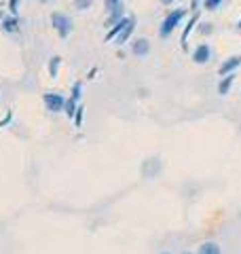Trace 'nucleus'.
<instances>
[{
    "instance_id": "obj_1",
    "label": "nucleus",
    "mask_w": 241,
    "mask_h": 254,
    "mask_svg": "<svg viewBox=\"0 0 241 254\" xmlns=\"http://www.w3.org/2000/svg\"><path fill=\"white\" fill-rule=\"evenodd\" d=\"M184 15H186V11L184 9H174L165 15V19L161 21V28H159V36L161 38H167V36H172V32L176 30L182 23L184 19Z\"/></svg>"
},
{
    "instance_id": "obj_2",
    "label": "nucleus",
    "mask_w": 241,
    "mask_h": 254,
    "mask_svg": "<svg viewBox=\"0 0 241 254\" xmlns=\"http://www.w3.org/2000/svg\"><path fill=\"white\" fill-rule=\"evenodd\" d=\"M51 23H53V28L58 30V34L61 38H68L70 36V32H72V21L68 15H63V13H53L51 15Z\"/></svg>"
},
{
    "instance_id": "obj_3",
    "label": "nucleus",
    "mask_w": 241,
    "mask_h": 254,
    "mask_svg": "<svg viewBox=\"0 0 241 254\" xmlns=\"http://www.w3.org/2000/svg\"><path fill=\"white\" fill-rule=\"evenodd\" d=\"M43 102L49 113H61V110L66 108V100H63V95H60V93H45Z\"/></svg>"
},
{
    "instance_id": "obj_4",
    "label": "nucleus",
    "mask_w": 241,
    "mask_h": 254,
    "mask_svg": "<svg viewBox=\"0 0 241 254\" xmlns=\"http://www.w3.org/2000/svg\"><path fill=\"white\" fill-rule=\"evenodd\" d=\"M212 60V47L207 43H201L195 47V51H192V62L199 64V66H203V64H207Z\"/></svg>"
},
{
    "instance_id": "obj_5",
    "label": "nucleus",
    "mask_w": 241,
    "mask_h": 254,
    "mask_svg": "<svg viewBox=\"0 0 241 254\" xmlns=\"http://www.w3.org/2000/svg\"><path fill=\"white\" fill-rule=\"evenodd\" d=\"M241 66V55H233V58L224 60L218 68V74L220 76H227V74H235V70Z\"/></svg>"
},
{
    "instance_id": "obj_6",
    "label": "nucleus",
    "mask_w": 241,
    "mask_h": 254,
    "mask_svg": "<svg viewBox=\"0 0 241 254\" xmlns=\"http://www.w3.org/2000/svg\"><path fill=\"white\" fill-rule=\"evenodd\" d=\"M131 53L135 55V58H146V55L150 53V43L146 41V38H138V41L131 43Z\"/></svg>"
},
{
    "instance_id": "obj_7",
    "label": "nucleus",
    "mask_w": 241,
    "mask_h": 254,
    "mask_svg": "<svg viewBox=\"0 0 241 254\" xmlns=\"http://www.w3.org/2000/svg\"><path fill=\"white\" fill-rule=\"evenodd\" d=\"M129 21H131V17H123L120 21H117L115 26H112V28L108 30V34H106V41H112V38H117V36L120 34V32H123V30L127 28V23H129Z\"/></svg>"
},
{
    "instance_id": "obj_8",
    "label": "nucleus",
    "mask_w": 241,
    "mask_h": 254,
    "mask_svg": "<svg viewBox=\"0 0 241 254\" xmlns=\"http://www.w3.org/2000/svg\"><path fill=\"white\" fill-rule=\"evenodd\" d=\"M159 170H161V161H159V159H148V161L144 163V168H142L144 176H148V178H152L155 174H159Z\"/></svg>"
},
{
    "instance_id": "obj_9",
    "label": "nucleus",
    "mask_w": 241,
    "mask_h": 254,
    "mask_svg": "<svg viewBox=\"0 0 241 254\" xmlns=\"http://www.w3.org/2000/svg\"><path fill=\"white\" fill-rule=\"evenodd\" d=\"M233 83H235V74H227V76H222V78H220V83H218V93H220V95H227V93L231 91Z\"/></svg>"
},
{
    "instance_id": "obj_10",
    "label": "nucleus",
    "mask_w": 241,
    "mask_h": 254,
    "mask_svg": "<svg viewBox=\"0 0 241 254\" xmlns=\"http://www.w3.org/2000/svg\"><path fill=\"white\" fill-rule=\"evenodd\" d=\"M197 254H222V248L216 242H203L199 246V252Z\"/></svg>"
},
{
    "instance_id": "obj_11",
    "label": "nucleus",
    "mask_w": 241,
    "mask_h": 254,
    "mask_svg": "<svg viewBox=\"0 0 241 254\" xmlns=\"http://www.w3.org/2000/svg\"><path fill=\"white\" fill-rule=\"evenodd\" d=\"M133 28H135V19L131 17V21L129 23H127V28L123 30V32H120V34L117 36V43L119 45H125V41H127V38H129L131 36V32H133Z\"/></svg>"
},
{
    "instance_id": "obj_12",
    "label": "nucleus",
    "mask_w": 241,
    "mask_h": 254,
    "mask_svg": "<svg viewBox=\"0 0 241 254\" xmlns=\"http://www.w3.org/2000/svg\"><path fill=\"white\" fill-rule=\"evenodd\" d=\"M91 4H93V0H74V9H78V11L91 9Z\"/></svg>"
},
{
    "instance_id": "obj_13",
    "label": "nucleus",
    "mask_w": 241,
    "mask_h": 254,
    "mask_svg": "<svg viewBox=\"0 0 241 254\" xmlns=\"http://www.w3.org/2000/svg\"><path fill=\"white\" fill-rule=\"evenodd\" d=\"M224 2V0H205L203 2V6L207 11H216V9H220V4Z\"/></svg>"
},
{
    "instance_id": "obj_14",
    "label": "nucleus",
    "mask_w": 241,
    "mask_h": 254,
    "mask_svg": "<svg viewBox=\"0 0 241 254\" xmlns=\"http://www.w3.org/2000/svg\"><path fill=\"white\" fill-rule=\"evenodd\" d=\"M120 2H123V0H104V4H106V9H108V11H115V9H119Z\"/></svg>"
},
{
    "instance_id": "obj_15",
    "label": "nucleus",
    "mask_w": 241,
    "mask_h": 254,
    "mask_svg": "<svg viewBox=\"0 0 241 254\" xmlns=\"http://www.w3.org/2000/svg\"><path fill=\"white\" fill-rule=\"evenodd\" d=\"M58 68H60V58H53V60H51V66H49V72H51V76L58 74Z\"/></svg>"
},
{
    "instance_id": "obj_16",
    "label": "nucleus",
    "mask_w": 241,
    "mask_h": 254,
    "mask_svg": "<svg viewBox=\"0 0 241 254\" xmlns=\"http://www.w3.org/2000/svg\"><path fill=\"white\" fill-rule=\"evenodd\" d=\"M212 23H201V32H203V34H212Z\"/></svg>"
},
{
    "instance_id": "obj_17",
    "label": "nucleus",
    "mask_w": 241,
    "mask_h": 254,
    "mask_svg": "<svg viewBox=\"0 0 241 254\" xmlns=\"http://www.w3.org/2000/svg\"><path fill=\"white\" fill-rule=\"evenodd\" d=\"M4 30H15V21H4Z\"/></svg>"
},
{
    "instance_id": "obj_18",
    "label": "nucleus",
    "mask_w": 241,
    "mask_h": 254,
    "mask_svg": "<svg viewBox=\"0 0 241 254\" xmlns=\"http://www.w3.org/2000/svg\"><path fill=\"white\" fill-rule=\"evenodd\" d=\"M159 2L167 6V4H174V2H178V0H159Z\"/></svg>"
},
{
    "instance_id": "obj_19",
    "label": "nucleus",
    "mask_w": 241,
    "mask_h": 254,
    "mask_svg": "<svg viewBox=\"0 0 241 254\" xmlns=\"http://www.w3.org/2000/svg\"><path fill=\"white\" fill-rule=\"evenodd\" d=\"M11 11H13V13L17 11V0H11Z\"/></svg>"
},
{
    "instance_id": "obj_20",
    "label": "nucleus",
    "mask_w": 241,
    "mask_h": 254,
    "mask_svg": "<svg viewBox=\"0 0 241 254\" xmlns=\"http://www.w3.org/2000/svg\"><path fill=\"white\" fill-rule=\"evenodd\" d=\"M237 30H239V32H241V19H239V21H237Z\"/></svg>"
},
{
    "instance_id": "obj_21",
    "label": "nucleus",
    "mask_w": 241,
    "mask_h": 254,
    "mask_svg": "<svg viewBox=\"0 0 241 254\" xmlns=\"http://www.w3.org/2000/svg\"><path fill=\"white\" fill-rule=\"evenodd\" d=\"M182 254H195V252H182Z\"/></svg>"
},
{
    "instance_id": "obj_22",
    "label": "nucleus",
    "mask_w": 241,
    "mask_h": 254,
    "mask_svg": "<svg viewBox=\"0 0 241 254\" xmlns=\"http://www.w3.org/2000/svg\"><path fill=\"white\" fill-rule=\"evenodd\" d=\"M163 254H170V252H163Z\"/></svg>"
}]
</instances>
